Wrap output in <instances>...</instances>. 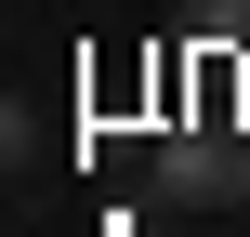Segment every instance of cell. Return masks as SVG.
<instances>
[{
	"label": "cell",
	"mask_w": 250,
	"mask_h": 237,
	"mask_svg": "<svg viewBox=\"0 0 250 237\" xmlns=\"http://www.w3.org/2000/svg\"><path fill=\"white\" fill-rule=\"evenodd\" d=\"M158 185H171L185 211L250 198V132H171V145H158Z\"/></svg>",
	"instance_id": "1"
}]
</instances>
